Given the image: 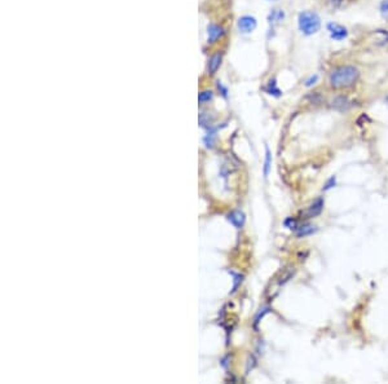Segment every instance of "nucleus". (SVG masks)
Listing matches in <instances>:
<instances>
[{"label": "nucleus", "instance_id": "nucleus-1", "mask_svg": "<svg viewBox=\"0 0 388 384\" xmlns=\"http://www.w3.org/2000/svg\"><path fill=\"white\" fill-rule=\"evenodd\" d=\"M358 78H360V71H358L357 67L351 65H344L335 69L330 74L329 82H330V85L333 88L342 89L348 88V87H352L354 84H356Z\"/></svg>", "mask_w": 388, "mask_h": 384}, {"label": "nucleus", "instance_id": "nucleus-2", "mask_svg": "<svg viewBox=\"0 0 388 384\" xmlns=\"http://www.w3.org/2000/svg\"><path fill=\"white\" fill-rule=\"evenodd\" d=\"M298 25L304 35H313L317 34L321 29V19L316 12L305 11L302 12L298 17Z\"/></svg>", "mask_w": 388, "mask_h": 384}, {"label": "nucleus", "instance_id": "nucleus-3", "mask_svg": "<svg viewBox=\"0 0 388 384\" xmlns=\"http://www.w3.org/2000/svg\"><path fill=\"white\" fill-rule=\"evenodd\" d=\"M327 31L330 34V38L333 40H337V42H342L348 36V31H347L346 27L339 25V23L330 22L327 25Z\"/></svg>", "mask_w": 388, "mask_h": 384}, {"label": "nucleus", "instance_id": "nucleus-4", "mask_svg": "<svg viewBox=\"0 0 388 384\" xmlns=\"http://www.w3.org/2000/svg\"><path fill=\"white\" fill-rule=\"evenodd\" d=\"M256 25H258L256 19L253 16H243L238 19V23H237L239 31L243 34H249L251 31H254L256 29Z\"/></svg>", "mask_w": 388, "mask_h": 384}, {"label": "nucleus", "instance_id": "nucleus-5", "mask_svg": "<svg viewBox=\"0 0 388 384\" xmlns=\"http://www.w3.org/2000/svg\"><path fill=\"white\" fill-rule=\"evenodd\" d=\"M323 204H325V202H323L322 198H317V200L308 207L307 211L304 212L305 219H311V217H316V216L321 215V212H322L323 210Z\"/></svg>", "mask_w": 388, "mask_h": 384}, {"label": "nucleus", "instance_id": "nucleus-6", "mask_svg": "<svg viewBox=\"0 0 388 384\" xmlns=\"http://www.w3.org/2000/svg\"><path fill=\"white\" fill-rule=\"evenodd\" d=\"M354 106V102L348 99V97H344V96H339L337 97L335 100H333V108L335 109V110H338V112H347V110H350L351 108Z\"/></svg>", "mask_w": 388, "mask_h": 384}, {"label": "nucleus", "instance_id": "nucleus-7", "mask_svg": "<svg viewBox=\"0 0 388 384\" xmlns=\"http://www.w3.org/2000/svg\"><path fill=\"white\" fill-rule=\"evenodd\" d=\"M228 220L231 221V224L233 225V227L236 228H242L243 224H245V220H246V217H245V214H243L242 211H233L231 212L229 215H228Z\"/></svg>", "mask_w": 388, "mask_h": 384}, {"label": "nucleus", "instance_id": "nucleus-8", "mask_svg": "<svg viewBox=\"0 0 388 384\" xmlns=\"http://www.w3.org/2000/svg\"><path fill=\"white\" fill-rule=\"evenodd\" d=\"M316 232H317V228L315 225H312V224H303L302 227H298L295 229L296 237H299V238L307 237V235H312Z\"/></svg>", "mask_w": 388, "mask_h": 384}, {"label": "nucleus", "instance_id": "nucleus-9", "mask_svg": "<svg viewBox=\"0 0 388 384\" xmlns=\"http://www.w3.org/2000/svg\"><path fill=\"white\" fill-rule=\"evenodd\" d=\"M224 35V30L218 25H210L208 26V43H214L216 42L218 39L221 38Z\"/></svg>", "mask_w": 388, "mask_h": 384}, {"label": "nucleus", "instance_id": "nucleus-10", "mask_svg": "<svg viewBox=\"0 0 388 384\" xmlns=\"http://www.w3.org/2000/svg\"><path fill=\"white\" fill-rule=\"evenodd\" d=\"M221 58H223L221 53H215L210 58V62H208V73L215 74L218 71V69L221 65Z\"/></svg>", "mask_w": 388, "mask_h": 384}, {"label": "nucleus", "instance_id": "nucleus-11", "mask_svg": "<svg viewBox=\"0 0 388 384\" xmlns=\"http://www.w3.org/2000/svg\"><path fill=\"white\" fill-rule=\"evenodd\" d=\"M285 18V13L281 9H273L269 15V22H281Z\"/></svg>", "mask_w": 388, "mask_h": 384}, {"label": "nucleus", "instance_id": "nucleus-12", "mask_svg": "<svg viewBox=\"0 0 388 384\" xmlns=\"http://www.w3.org/2000/svg\"><path fill=\"white\" fill-rule=\"evenodd\" d=\"M270 165H272V154H270V150L267 146L265 148V163H264V176L268 177L269 171H270Z\"/></svg>", "mask_w": 388, "mask_h": 384}, {"label": "nucleus", "instance_id": "nucleus-13", "mask_svg": "<svg viewBox=\"0 0 388 384\" xmlns=\"http://www.w3.org/2000/svg\"><path fill=\"white\" fill-rule=\"evenodd\" d=\"M267 92H268L269 95H274V96H280L281 95V91L276 87V81H274V79L269 82L268 88H267Z\"/></svg>", "mask_w": 388, "mask_h": 384}, {"label": "nucleus", "instance_id": "nucleus-14", "mask_svg": "<svg viewBox=\"0 0 388 384\" xmlns=\"http://www.w3.org/2000/svg\"><path fill=\"white\" fill-rule=\"evenodd\" d=\"M211 99H212L211 91H203V92H201L200 96H198L200 102H207V101H210Z\"/></svg>", "mask_w": 388, "mask_h": 384}, {"label": "nucleus", "instance_id": "nucleus-15", "mask_svg": "<svg viewBox=\"0 0 388 384\" xmlns=\"http://www.w3.org/2000/svg\"><path fill=\"white\" fill-rule=\"evenodd\" d=\"M231 274L235 277V284H233V290H232V292H235V291H237V288H238L239 284H242L243 276H241V274H236V273H233V272H231Z\"/></svg>", "mask_w": 388, "mask_h": 384}, {"label": "nucleus", "instance_id": "nucleus-16", "mask_svg": "<svg viewBox=\"0 0 388 384\" xmlns=\"http://www.w3.org/2000/svg\"><path fill=\"white\" fill-rule=\"evenodd\" d=\"M284 224L287 229H294V231H295L296 228H298V221H296L294 217H287V219L285 220Z\"/></svg>", "mask_w": 388, "mask_h": 384}, {"label": "nucleus", "instance_id": "nucleus-17", "mask_svg": "<svg viewBox=\"0 0 388 384\" xmlns=\"http://www.w3.org/2000/svg\"><path fill=\"white\" fill-rule=\"evenodd\" d=\"M335 184H337V179H335V176L330 177L329 180L326 181V184H325V186H323V190H329V189L334 188Z\"/></svg>", "mask_w": 388, "mask_h": 384}, {"label": "nucleus", "instance_id": "nucleus-18", "mask_svg": "<svg viewBox=\"0 0 388 384\" xmlns=\"http://www.w3.org/2000/svg\"><path fill=\"white\" fill-rule=\"evenodd\" d=\"M319 81V75H313V77H311L309 79H308L307 82H305V85H308V87H311V85L316 84V82Z\"/></svg>", "mask_w": 388, "mask_h": 384}, {"label": "nucleus", "instance_id": "nucleus-19", "mask_svg": "<svg viewBox=\"0 0 388 384\" xmlns=\"http://www.w3.org/2000/svg\"><path fill=\"white\" fill-rule=\"evenodd\" d=\"M381 11L383 13H388V0H383L381 3Z\"/></svg>", "mask_w": 388, "mask_h": 384}, {"label": "nucleus", "instance_id": "nucleus-20", "mask_svg": "<svg viewBox=\"0 0 388 384\" xmlns=\"http://www.w3.org/2000/svg\"><path fill=\"white\" fill-rule=\"evenodd\" d=\"M269 1H274V0H269Z\"/></svg>", "mask_w": 388, "mask_h": 384}]
</instances>
